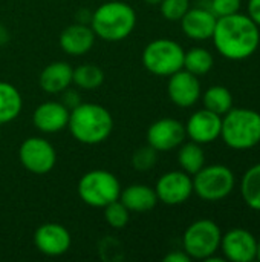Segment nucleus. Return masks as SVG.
<instances>
[{
	"mask_svg": "<svg viewBox=\"0 0 260 262\" xmlns=\"http://www.w3.org/2000/svg\"><path fill=\"white\" fill-rule=\"evenodd\" d=\"M204 107L218 114V115H225L231 107H233V94L227 86L222 84H215L205 89V92L201 95Z\"/></svg>",
	"mask_w": 260,
	"mask_h": 262,
	"instance_id": "24",
	"label": "nucleus"
},
{
	"mask_svg": "<svg viewBox=\"0 0 260 262\" xmlns=\"http://www.w3.org/2000/svg\"><path fill=\"white\" fill-rule=\"evenodd\" d=\"M178 163L181 170L193 177L205 166V154L202 144H198L195 141L182 143L178 150Z\"/></svg>",
	"mask_w": 260,
	"mask_h": 262,
	"instance_id": "23",
	"label": "nucleus"
},
{
	"mask_svg": "<svg viewBox=\"0 0 260 262\" xmlns=\"http://www.w3.org/2000/svg\"><path fill=\"white\" fill-rule=\"evenodd\" d=\"M257 239L245 229H231L222 233L219 250L227 261L251 262L256 259Z\"/></svg>",
	"mask_w": 260,
	"mask_h": 262,
	"instance_id": "12",
	"label": "nucleus"
},
{
	"mask_svg": "<svg viewBox=\"0 0 260 262\" xmlns=\"http://www.w3.org/2000/svg\"><path fill=\"white\" fill-rule=\"evenodd\" d=\"M9 40V34L6 31V28L0 26V45H5Z\"/></svg>",
	"mask_w": 260,
	"mask_h": 262,
	"instance_id": "34",
	"label": "nucleus"
},
{
	"mask_svg": "<svg viewBox=\"0 0 260 262\" xmlns=\"http://www.w3.org/2000/svg\"><path fill=\"white\" fill-rule=\"evenodd\" d=\"M241 6H242V0H210L208 9L216 17H224V15L241 12Z\"/></svg>",
	"mask_w": 260,
	"mask_h": 262,
	"instance_id": "30",
	"label": "nucleus"
},
{
	"mask_svg": "<svg viewBox=\"0 0 260 262\" xmlns=\"http://www.w3.org/2000/svg\"><path fill=\"white\" fill-rule=\"evenodd\" d=\"M95 32L86 23H74L60 34V46L67 55L80 57L87 54L95 43Z\"/></svg>",
	"mask_w": 260,
	"mask_h": 262,
	"instance_id": "18",
	"label": "nucleus"
},
{
	"mask_svg": "<svg viewBox=\"0 0 260 262\" xmlns=\"http://www.w3.org/2000/svg\"><path fill=\"white\" fill-rule=\"evenodd\" d=\"M121 184L118 178L103 169L84 173L78 181V196L81 201L95 209H104L107 204L120 200Z\"/></svg>",
	"mask_w": 260,
	"mask_h": 262,
	"instance_id": "6",
	"label": "nucleus"
},
{
	"mask_svg": "<svg viewBox=\"0 0 260 262\" xmlns=\"http://www.w3.org/2000/svg\"><path fill=\"white\" fill-rule=\"evenodd\" d=\"M72 66L66 61L49 63L40 74L38 83L46 94H61L72 83Z\"/></svg>",
	"mask_w": 260,
	"mask_h": 262,
	"instance_id": "19",
	"label": "nucleus"
},
{
	"mask_svg": "<svg viewBox=\"0 0 260 262\" xmlns=\"http://www.w3.org/2000/svg\"><path fill=\"white\" fill-rule=\"evenodd\" d=\"M185 124L176 118H161L147 129V144L158 152H170L185 141Z\"/></svg>",
	"mask_w": 260,
	"mask_h": 262,
	"instance_id": "11",
	"label": "nucleus"
},
{
	"mask_svg": "<svg viewBox=\"0 0 260 262\" xmlns=\"http://www.w3.org/2000/svg\"><path fill=\"white\" fill-rule=\"evenodd\" d=\"M241 195L251 210L260 212V163L248 167L242 175Z\"/></svg>",
	"mask_w": 260,
	"mask_h": 262,
	"instance_id": "22",
	"label": "nucleus"
},
{
	"mask_svg": "<svg viewBox=\"0 0 260 262\" xmlns=\"http://www.w3.org/2000/svg\"><path fill=\"white\" fill-rule=\"evenodd\" d=\"M161 14L169 21H179L190 9V0H162L159 3Z\"/></svg>",
	"mask_w": 260,
	"mask_h": 262,
	"instance_id": "29",
	"label": "nucleus"
},
{
	"mask_svg": "<svg viewBox=\"0 0 260 262\" xmlns=\"http://www.w3.org/2000/svg\"><path fill=\"white\" fill-rule=\"evenodd\" d=\"M193 193L207 203H218L228 198L236 189V175L225 164L204 166L193 177Z\"/></svg>",
	"mask_w": 260,
	"mask_h": 262,
	"instance_id": "5",
	"label": "nucleus"
},
{
	"mask_svg": "<svg viewBox=\"0 0 260 262\" xmlns=\"http://www.w3.org/2000/svg\"><path fill=\"white\" fill-rule=\"evenodd\" d=\"M61 94H63V95H61V103H63L69 111L74 109V107H77V106L81 103L80 94H78L77 91H74V89H64Z\"/></svg>",
	"mask_w": 260,
	"mask_h": 262,
	"instance_id": "31",
	"label": "nucleus"
},
{
	"mask_svg": "<svg viewBox=\"0 0 260 262\" xmlns=\"http://www.w3.org/2000/svg\"><path fill=\"white\" fill-rule=\"evenodd\" d=\"M0 138H2V134H0Z\"/></svg>",
	"mask_w": 260,
	"mask_h": 262,
	"instance_id": "37",
	"label": "nucleus"
},
{
	"mask_svg": "<svg viewBox=\"0 0 260 262\" xmlns=\"http://www.w3.org/2000/svg\"><path fill=\"white\" fill-rule=\"evenodd\" d=\"M120 201L129 209V212L135 213L150 212L159 203L155 187H150L147 184H132L124 190L121 189Z\"/></svg>",
	"mask_w": 260,
	"mask_h": 262,
	"instance_id": "20",
	"label": "nucleus"
},
{
	"mask_svg": "<svg viewBox=\"0 0 260 262\" xmlns=\"http://www.w3.org/2000/svg\"><path fill=\"white\" fill-rule=\"evenodd\" d=\"M104 81V72L100 66L86 63L74 69L72 72V83L78 86L80 89L86 91H93L100 88Z\"/></svg>",
	"mask_w": 260,
	"mask_h": 262,
	"instance_id": "26",
	"label": "nucleus"
},
{
	"mask_svg": "<svg viewBox=\"0 0 260 262\" xmlns=\"http://www.w3.org/2000/svg\"><path fill=\"white\" fill-rule=\"evenodd\" d=\"M70 111L61 101H44L32 114L34 127L43 134H57L67 127Z\"/></svg>",
	"mask_w": 260,
	"mask_h": 262,
	"instance_id": "16",
	"label": "nucleus"
},
{
	"mask_svg": "<svg viewBox=\"0 0 260 262\" xmlns=\"http://www.w3.org/2000/svg\"><path fill=\"white\" fill-rule=\"evenodd\" d=\"M222 117L202 107L190 115L185 123V135L198 144H210L221 138Z\"/></svg>",
	"mask_w": 260,
	"mask_h": 262,
	"instance_id": "14",
	"label": "nucleus"
},
{
	"mask_svg": "<svg viewBox=\"0 0 260 262\" xmlns=\"http://www.w3.org/2000/svg\"><path fill=\"white\" fill-rule=\"evenodd\" d=\"M34 244L37 250L46 256H61L64 255L72 244L70 233L66 227L57 223L41 224L34 233Z\"/></svg>",
	"mask_w": 260,
	"mask_h": 262,
	"instance_id": "15",
	"label": "nucleus"
},
{
	"mask_svg": "<svg viewBox=\"0 0 260 262\" xmlns=\"http://www.w3.org/2000/svg\"><path fill=\"white\" fill-rule=\"evenodd\" d=\"M158 201L166 206H181L193 195L192 175L184 170H170L164 173L155 186Z\"/></svg>",
	"mask_w": 260,
	"mask_h": 262,
	"instance_id": "10",
	"label": "nucleus"
},
{
	"mask_svg": "<svg viewBox=\"0 0 260 262\" xmlns=\"http://www.w3.org/2000/svg\"><path fill=\"white\" fill-rule=\"evenodd\" d=\"M67 129L72 137L87 146H95L106 141L113 130L112 114L95 103H80L70 109Z\"/></svg>",
	"mask_w": 260,
	"mask_h": 262,
	"instance_id": "2",
	"label": "nucleus"
},
{
	"mask_svg": "<svg viewBox=\"0 0 260 262\" xmlns=\"http://www.w3.org/2000/svg\"><path fill=\"white\" fill-rule=\"evenodd\" d=\"M167 94H169L170 101L176 104L178 107H182V109L192 107L199 101L202 95L201 81L195 74L182 68L181 71L169 77Z\"/></svg>",
	"mask_w": 260,
	"mask_h": 262,
	"instance_id": "13",
	"label": "nucleus"
},
{
	"mask_svg": "<svg viewBox=\"0 0 260 262\" xmlns=\"http://www.w3.org/2000/svg\"><path fill=\"white\" fill-rule=\"evenodd\" d=\"M256 259L260 261V239H257V249H256Z\"/></svg>",
	"mask_w": 260,
	"mask_h": 262,
	"instance_id": "36",
	"label": "nucleus"
},
{
	"mask_svg": "<svg viewBox=\"0 0 260 262\" xmlns=\"http://www.w3.org/2000/svg\"><path fill=\"white\" fill-rule=\"evenodd\" d=\"M218 17L208 8H190L179 20L182 32L192 40H208L213 35Z\"/></svg>",
	"mask_w": 260,
	"mask_h": 262,
	"instance_id": "17",
	"label": "nucleus"
},
{
	"mask_svg": "<svg viewBox=\"0 0 260 262\" xmlns=\"http://www.w3.org/2000/svg\"><path fill=\"white\" fill-rule=\"evenodd\" d=\"M247 14L253 18V21L260 28V0H248Z\"/></svg>",
	"mask_w": 260,
	"mask_h": 262,
	"instance_id": "32",
	"label": "nucleus"
},
{
	"mask_svg": "<svg viewBox=\"0 0 260 262\" xmlns=\"http://www.w3.org/2000/svg\"><path fill=\"white\" fill-rule=\"evenodd\" d=\"M129 218L130 212L120 200L104 207V220L112 229H124L129 223Z\"/></svg>",
	"mask_w": 260,
	"mask_h": 262,
	"instance_id": "27",
	"label": "nucleus"
},
{
	"mask_svg": "<svg viewBox=\"0 0 260 262\" xmlns=\"http://www.w3.org/2000/svg\"><path fill=\"white\" fill-rule=\"evenodd\" d=\"M221 140L233 150H250L260 144V114L250 107H231L222 115Z\"/></svg>",
	"mask_w": 260,
	"mask_h": 262,
	"instance_id": "3",
	"label": "nucleus"
},
{
	"mask_svg": "<svg viewBox=\"0 0 260 262\" xmlns=\"http://www.w3.org/2000/svg\"><path fill=\"white\" fill-rule=\"evenodd\" d=\"M184 48L170 38H156L143 51V66L153 75L170 77L184 68Z\"/></svg>",
	"mask_w": 260,
	"mask_h": 262,
	"instance_id": "7",
	"label": "nucleus"
},
{
	"mask_svg": "<svg viewBox=\"0 0 260 262\" xmlns=\"http://www.w3.org/2000/svg\"><path fill=\"white\" fill-rule=\"evenodd\" d=\"M192 258L184 252V250H176L170 252L164 256V262H190Z\"/></svg>",
	"mask_w": 260,
	"mask_h": 262,
	"instance_id": "33",
	"label": "nucleus"
},
{
	"mask_svg": "<svg viewBox=\"0 0 260 262\" xmlns=\"http://www.w3.org/2000/svg\"><path fill=\"white\" fill-rule=\"evenodd\" d=\"M158 150L153 149L152 146H143L139 149H136L132 155V166L133 169L139 170V172H147L150 169L155 167L156 161H158Z\"/></svg>",
	"mask_w": 260,
	"mask_h": 262,
	"instance_id": "28",
	"label": "nucleus"
},
{
	"mask_svg": "<svg viewBox=\"0 0 260 262\" xmlns=\"http://www.w3.org/2000/svg\"><path fill=\"white\" fill-rule=\"evenodd\" d=\"M136 26L135 9L124 2H106L100 5L90 17V28L95 35L106 41L127 38Z\"/></svg>",
	"mask_w": 260,
	"mask_h": 262,
	"instance_id": "4",
	"label": "nucleus"
},
{
	"mask_svg": "<svg viewBox=\"0 0 260 262\" xmlns=\"http://www.w3.org/2000/svg\"><path fill=\"white\" fill-rule=\"evenodd\" d=\"M18 160L21 166L31 173L44 175L54 169L57 163V152L48 140L31 137L20 144Z\"/></svg>",
	"mask_w": 260,
	"mask_h": 262,
	"instance_id": "9",
	"label": "nucleus"
},
{
	"mask_svg": "<svg viewBox=\"0 0 260 262\" xmlns=\"http://www.w3.org/2000/svg\"><path fill=\"white\" fill-rule=\"evenodd\" d=\"M144 2H146L147 5H152V6H155V5H159L162 0H144Z\"/></svg>",
	"mask_w": 260,
	"mask_h": 262,
	"instance_id": "35",
	"label": "nucleus"
},
{
	"mask_svg": "<svg viewBox=\"0 0 260 262\" xmlns=\"http://www.w3.org/2000/svg\"><path fill=\"white\" fill-rule=\"evenodd\" d=\"M215 57L213 54L201 46L192 48L184 54V69L195 74L196 77L205 75L213 69Z\"/></svg>",
	"mask_w": 260,
	"mask_h": 262,
	"instance_id": "25",
	"label": "nucleus"
},
{
	"mask_svg": "<svg viewBox=\"0 0 260 262\" xmlns=\"http://www.w3.org/2000/svg\"><path fill=\"white\" fill-rule=\"evenodd\" d=\"M222 238L221 227L213 220H198L192 223L182 236V250L192 258L205 261L219 250Z\"/></svg>",
	"mask_w": 260,
	"mask_h": 262,
	"instance_id": "8",
	"label": "nucleus"
},
{
	"mask_svg": "<svg viewBox=\"0 0 260 262\" xmlns=\"http://www.w3.org/2000/svg\"><path fill=\"white\" fill-rule=\"evenodd\" d=\"M21 95L18 89L8 83L0 81V124L14 121L21 112Z\"/></svg>",
	"mask_w": 260,
	"mask_h": 262,
	"instance_id": "21",
	"label": "nucleus"
},
{
	"mask_svg": "<svg viewBox=\"0 0 260 262\" xmlns=\"http://www.w3.org/2000/svg\"><path fill=\"white\" fill-rule=\"evenodd\" d=\"M211 40L221 57L242 61L253 57L259 49L260 28L248 14L236 12L218 17Z\"/></svg>",
	"mask_w": 260,
	"mask_h": 262,
	"instance_id": "1",
	"label": "nucleus"
}]
</instances>
